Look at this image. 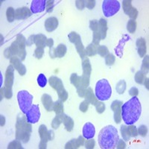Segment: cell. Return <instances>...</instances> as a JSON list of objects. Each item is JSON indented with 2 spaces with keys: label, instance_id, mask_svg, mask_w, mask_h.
<instances>
[{
  "label": "cell",
  "instance_id": "cell-1",
  "mask_svg": "<svg viewBox=\"0 0 149 149\" xmlns=\"http://www.w3.org/2000/svg\"><path fill=\"white\" fill-rule=\"evenodd\" d=\"M142 113V105L139 98L134 96L125 104H122L121 107L122 119L126 125H134L139 120Z\"/></svg>",
  "mask_w": 149,
  "mask_h": 149
},
{
  "label": "cell",
  "instance_id": "cell-2",
  "mask_svg": "<svg viewBox=\"0 0 149 149\" xmlns=\"http://www.w3.org/2000/svg\"><path fill=\"white\" fill-rule=\"evenodd\" d=\"M119 139L118 130L113 125H107L103 127L98 136V144L102 149L115 148Z\"/></svg>",
  "mask_w": 149,
  "mask_h": 149
},
{
  "label": "cell",
  "instance_id": "cell-3",
  "mask_svg": "<svg viewBox=\"0 0 149 149\" xmlns=\"http://www.w3.org/2000/svg\"><path fill=\"white\" fill-rule=\"evenodd\" d=\"M31 131V125L28 122L26 117L19 116L16 122V139L27 143L30 139Z\"/></svg>",
  "mask_w": 149,
  "mask_h": 149
},
{
  "label": "cell",
  "instance_id": "cell-4",
  "mask_svg": "<svg viewBox=\"0 0 149 149\" xmlns=\"http://www.w3.org/2000/svg\"><path fill=\"white\" fill-rule=\"evenodd\" d=\"M112 88L107 79L99 80L95 85V95L99 101H107L111 97Z\"/></svg>",
  "mask_w": 149,
  "mask_h": 149
},
{
  "label": "cell",
  "instance_id": "cell-5",
  "mask_svg": "<svg viewBox=\"0 0 149 149\" xmlns=\"http://www.w3.org/2000/svg\"><path fill=\"white\" fill-rule=\"evenodd\" d=\"M33 95L26 90H21L17 93V101L22 113L26 114L32 105Z\"/></svg>",
  "mask_w": 149,
  "mask_h": 149
},
{
  "label": "cell",
  "instance_id": "cell-6",
  "mask_svg": "<svg viewBox=\"0 0 149 149\" xmlns=\"http://www.w3.org/2000/svg\"><path fill=\"white\" fill-rule=\"evenodd\" d=\"M14 67L12 65L8 66L5 72V86L3 87L5 96L10 99L13 96V91H12V86L14 84Z\"/></svg>",
  "mask_w": 149,
  "mask_h": 149
},
{
  "label": "cell",
  "instance_id": "cell-7",
  "mask_svg": "<svg viewBox=\"0 0 149 149\" xmlns=\"http://www.w3.org/2000/svg\"><path fill=\"white\" fill-rule=\"evenodd\" d=\"M49 83L53 89L58 92L60 100L63 102H66L68 98V93L65 90L62 80L57 76H51L49 79Z\"/></svg>",
  "mask_w": 149,
  "mask_h": 149
},
{
  "label": "cell",
  "instance_id": "cell-8",
  "mask_svg": "<svg viewBox=\"0 0 149 149\" xmlns=\"http://www.w3.org/2000/svg\"><path fill=\"white\" fill-rule=\"evenodd\" d=\"M121 5L117 0H104L102 2V10L104 17H110L120 10Z\"/></svg>",
  "mask_w": 149,
  "mask_h": 149
},
{
  "label": "cell",
  "instance_id": "cell-9",
  "mask_svg": "<svg viewBox=\"0 0 149 149\" xmlns=\"http://www.w3.org/2000/svg\"><path fill=\"white\" fill-rule=\"evenodd\" d=\"M68 38L70 40V42L73 44H74L76 50L78 53L79 54L80 57L83 59L84 58L86 57V51H85L84 46L83 43H82L81 38V36L78 34V33L72 31L68 35Z\"/></svg>",
  "mask_w": 149,
  "mask_h": 149
},
{
  "label": "cell",
  "instance_id": "cell-10",
  "mask_svg": "<svg viewBox=\"0 0 149 149\" xmlns=\"http://www.w3.org/2000/svg\"><path fill=\"white\" fill-rule=\"evenodd\" d=\"M26 119L31 124H36L40 119V111L37 104H32L26 113Z\"/></svg>",
  "mask_w": 149,
  "mask_h": 149
},
{
  "label": "cell",
  "instance_id": "cell-11",
  "mask_svg": "<svg viewBox=\"0 0 149 149\" xmlns=\"http://www.w3.org/2000/svg\"><path fill=\"white\" fill-rule=\"evenodd\" d=\"M132 1L130 0H124L122 2V8H123L124 12L127 15L129 16L131 19L135 20L137 18L138 16V10L132 6Z\"/></svg>",
  "mask_w": 149,
  "mask_h": 149
},
{
  "label": "cell",
  "instance_id": "cell-12",
  "mask_svg": "<svg viewBox=\"0 0 149 149\" xmlns=\"http://www.w3.org/2000/svg\"><path fill=\"white\" fill-rule=\"evenodd\" d=\"M40 137V142L39 144V148L45 149L46 148L48 141L49 139V130L47 129L46 126L45 125H41L39 127L38 130Z\"/></svg>",
  "mask_w": 149,
  "mask_h": 149
},
{
  "label": "cell",
  "instance_id": "cell-13",
  "mask_svg": "<svg viewBox=\"0 0 149 149\" xmlns=\"http://www.w3.org/2000/svg\"><path fill=\"white\" fill-rule=\"evenodd\" d=\"M17 44L19 46V54L18 57L20 58L21 61H24L26 59V40L22 34H18L17 37Z\"/></svg>",
  "mask_w": 149,
  "mask_h": 149
},
{
  "label": "cell",
  "instance_id": "cell-14",
  "mask_svg": "<svg viewBox=\"0 0 149 149\" xmlns=\"http://www.w3.org/2000/svg\"><path fill=\"white\" fill-rule=\"evenodd\" d=\"M122 102L119 100H115L111 104V110H113L114 114V121L116 124H119L122 121V116H121V107H122Z\"/></svg>",
  "mask_w": 149,
  "mask_h": 149
},
{
  "label": "cell",
  "instance_id": "cell-15",
  "mask_svg": "<svg viewBox=\"0 0 149 149\" xmlns=\"http://www.w3.org/2000/svg\"><path fill=\"white\" fill-rule=\"evenodd\" d=\"M20 58L17 56H14L10 59V62L11 65L14 67L16 70L19 72L20 75H24L26 73V67L24 64H22L21 62Z\"/></svg>",
  "mask_w": 149,
  "mask_h": 149
},
{
  "label": "cell",
  "instance_id": "cell-16",
  "mask_svg": "<svg viewBox=\"0 0 149 149\" xmlns=\"http://www.w3.org/2000/svg\"><path fill=\"white\" fill-rule=\"evenodd\" d=\"M46 7V0H34L31 5V11L32 14H38L44 11Z\"/></svg>",
  "mask_w": 149,
  "mask_h": 149
},
{
  "label": "cell",
  "instance_id": "cell-17",
  "mask_svg": "<svg viewBox=\"0 0 149 149\" xmlns=\"http://www.w3.org/2000/svg\"><path fill=\"white\" fill-rule=\"evenodd\" d=\"M82 134L84 139H93L95 134V126L93 125L91 122H86L83 127Z\"/></svg>",
  "mask_w": 149,
  "mask_h": 149
},
{
  "label": "cell",
  "instance_id": "cell-18",
  "mask_svg": "<svg viewBox=\"0 0 149 149\" xmlns=\"http://www.w3.org/2000/svg\"><path fill=\"white\" fill-rule=\"evenodd\" d=\"M32 13L27 7L19 8L15 10L16 19H26L31 16Z\"/></svg>",
  "mask_w": 149,
  "mask_h": 149
},
{
  "label": "cell",
  "instance_id": "cell-19",
  "mask_svg": "<svg viewBox=\"0 0 149 149\" xmlns=\"http://www.w3.org/2000/svg\"><path fill=\"white\" fill-rule=\"evenodd\" d=\"M84 137L82 136H80L78 139H74L68 142L65 146L66 149H75L78 148L80 146L84 145Z\"/></svg>",
  "mask_w": 149,
  "mask_h": 149
},
{
  "label": "cell",
  "instance_id": "cell-20",
  "mask_svg": "<svg viewBox=\"0 0 149 149\" xmlns=\"http://www.w3.org/2000/svg\"><path fill=\"white\" fill-rule=\"evenodd\" d=\"M58 26V19L54 17H49L45 21V29L49 32L55 30Z\"/></svg>",
  "mask_w": 149,
  "mask_h": 149
},
{
  "label": "cell",
  "instance_id": "cell-21",
  "mask_svg": "<svg viewBox=\"0 0 149 149\" xmlns=\"http://www.w3.org/2000/svg\"><path fill=\"white\" fill-rule=\"evenodd\" d=\"M136 48H137V52L140 58H143L146 56L147 48H146V41L144 38L140 37L136 40Z\"/></svg>",
  "mask_w": 149,
  "mask_h": 149
},
{
  "label": "cell",
  "instance_id": "cell-22",
  "mask_svg": "<svg viewBox=\"0 0 149 149\" xmlns=\"http://www.w3.org/2000/svg\"><path fill=\"white\" fill-rule=\"evenodd\" d=\"M41 102H42V104L44 108L47 111H52L54 102H53L52 97L49 94H43L42 97H41Z\"/></svg>",
  "mask_w": 149,
  "mask_h": 149
},
{
  "label": "cell",
  "instance_id": "cell-23",
  "mask_svg": "<svg viewBox=\"0 0 149 149\" xmlns=\"http://www.w3.org/2000/svg\"><path fill=\"white\" fill-rule=\"evenodd\" d=\"M107 22L106 19L102 18L98 20V32L100 33L102 40H104L107 36Z\"/></svg>",
  "mask_w": 149,
  "mask_h": 149
},
{
  "label": "cell",
  "instance_id": "cell-24",
  "mask_svg": "<svg viewBox=\"0 0 149 149\" xmlns=\"http://www.w3.org/2000/svg\"><path fill=\"white\" fill-rule=\"evenodd\" d=\"M46 41H47V38L44 34H39L34 35V44L36 45L37 48L44 49L46 46Z\"/></svg>",
  "mask_w": 149,
  "mask_h": 149
},
{
  "label": "cell",
  "instance_id": "cell-25",
  "mask_svg": "<svg viewBox=\"0 0 149 149\" xmlns=\"http://www.w3.org/2000/svg\"><path fill=\"white\" fill-rule=\"evenodd\" d=\"M84 98L86 102H88L90 104H95V103L96 102V101L98 100L95 97V94L93 92V90H92L90 87H88V88L86 89V91H85V94H84Z\"/></svg>",
  "mask_w": 149,
  "mask_h": 149
},
{
  "label": "cell",
  "instance_id": "cell-26",
  "mask_svg": "<svg viewBox=\"0 0 149 149\" xmlns=\"http://www.w3.org/2000/svg\"><path fill=\"white\" fill-rule=\"evenodd\" d=\"M66 51H67V48H66V45L61 43L58 45L55 49H54V57L57 58H63V56L66 54Z\"/></svg>",
  "mask_w": 149,
  "mask_h": 149
},
{
  "label": "cell",
  "instance_id": "cell-27",
  "mask_svg": "<svg viewBox=\"0 0 149 149\" xmlns=\"http://www.w3.org/2000/svg\"><path fill=\"white\" fill-rule=\"evenodd\" d=\"M82 68H83V74L90 75L92 72V66L90 61L87 57H85L82 59Z\"/></svg>",
  "mask_w": 149,
  "mask_h": 149
},
{
  "label": "cell",
  "instance_id": "cell-28",
  "mask_svg": "<svg viewBox=\"0 0 149 149\" xmlns=\"http://www.w3.org/2000/svg\"><path fill=\"white\" fill-rule=\"evenodd\" d=\"M63 123L64 125L65 128H66L67 131L70 132V131L72 130L73 127H74V121H73V119H72L71 117L66 115V114H63Z\"/></svg>",
  "mask_w": 149,
  "mask_h": 149
},
{
  "label": "cell",
  "instance_id": "cell-29",
  "mask_svg": "<svg viewBox=\"0 0 149 149\" xmlns=\"http://www.w3.org/2000/svg\"><path fill=\"white\" fill-rule=\"evenodd\" d=\"M53 111H54L56 115H60V114L63 113V104L62 101L58 100L56 101L55 102H54Z\"/></svg>",
  "mask_w": 149,
  "mask_h": 149
},
{
  "label": "cell",
  "instance_id": "cell-30",
  "mask_svg": "<svg viewBox=\"0 0 149 149\" xmlns=\"http://www.w3.org/2000/svg\"><path fill=\"white\" fill-rule=\"evenodd\" d=\"M63 114H60V115H56V116L54 117V119L52 120V127L54 129H58L60 127L61 123H63Z\"/></svg>",
  "mask_w": 149,
  "mask_h": 149
},
{
  "label": "cell",
  "instance_id": "cell-31",
  "mask_svg": "<svg viewBox=\"0 0 149 149\" xmlns=\"http://www.w3.org/2000/svg\"><path fill=\"white\" fill-rule=\"evenodd\" d=\"M81 77L78 76L76 73H73L70 76V82L73 86L78 88V86H81Z\"/></svg>",
  "mask_w": 149,
  "mask_h": 149
},
{
  "label": "cell",
  "instance_id": "cell-32",
  "mask_svg": "<svg viewBox=\"0 0 149 149\" xmlns=\"http://www.w3.org/2000/svg\"><path fill=\"white\" fill-rule=\"evenodd\" d=\"M97 49H98V46L94 45L93 43L88 45V46L86 47V49H85L86 51V55L89 56V57H91V56H95L97 54Z\"/></svg>",
  "mask_w": 149,
  "mask_h": 149
},
{
  "label": "cell",
  "instance_id": "cell-33",
  "mask_svg": "<svg viewBox=\"0 0 149 149\" xmlns=\"http://www.w3.org/2000/svg\"><path fill=\"white\" fill-rule=\"evenodd\" d=\"M144 59L142 61V66H141V70L140 71L142 72V73L144 74H148V66H149V63H148V55H146L143 57Z\"/></svg>",
  "mask_w": 149,
  "mask_h": 149
},
{
  "label": "cell",
  "instance_id": "cell-34",
  "mask_svg": "<svg viewBox=\"0 0 149 149\" xmlns=\"http://www.w3.org/2000/svg\"><path fill=\"white\" fill-rule=\"evenodd\" d=\"M116 90L119 94H123L126 90V82L124 80H121L117 83Z\"/></svg>",
  "mask_w": 149,
  "mask_h": 149
},
{
  "label": "cell",
  "instance_id": "cell-35",
  "mask_svg": "<svg viewBox=\"0 0 149 149\" xmlns=\"http://www.w3.org/2000/svg\"><path fill=\"white\" fill-rule=\"evenodd\" d=\"M120 131H121V134H122V138H123L124 140L125 141L130 140V134H129L127 126L125 125H121Z\"/></svg>",
  "mask_w": 149,
  "mask_h": 149
},
{
  "label": "cell",
  "instance_id": "cell-36",
  "mask_svg": "<svg viewBox=\"0 0 149 149\" xmlns=\"http://www.w3.org/2000/svg\"><path fill=\"white\" fill-rule=\"evenodd\" d=\"M6 17L9 22H12L15 19V10L12 7H9L6 10Z\"/></svg>",
  "mask_w": 149,
  "mask_h": 149
},
{
  "label": "cell",
  "instance_id": "cell-37",
  "mask_svg": "<svg viewBox=\"0 0 149 149\" xmlns=\"http://www.w3.org/2000/svg\"><path fill=\"white\" fill-rule=\"evenodd\" d=\"M47 81V78L45 76V74H42V73L40 74L38 77H37V84H38L39 86H40L41 88H43V87L46 86Z\"/></svg>",
  "mask_w": 149,
  "mask_h": 149
},
{
  "label": "cell",
  "instance_id": "cell-38",
  "mask_svg": "<svg viewBox=\"0 0 149 149\" xmlns=\"http://www.w3.org/2000/svg\"><path fill=\"white\" fill-rule=\"evenodd\" d=\"M136 29V22L134 19H130L127 23V30L129 33H134Z\"/></svg>",
  "mask_w": 149,
  "mask_h": 149
},
{
  "label": "cell",
  "instance_id": "cell-39",
  "mask_svg": "<svg viewBox=\"0 0 149 149\" xmlns=\"http://www.w3.org/2000/svg\"><path fill=\"white\" fill-rule=\"evenodd\" d=\"M134 78H135V81L136 82L139 84H142L144 82L145 79H146V76L145 74L142 72L141 71H138L135 74V76H134Z\"/></svg>",
  "mask_w": 149,
  "mask_h": 149
},
{
  "label": "cell",
  "instance_id": "cell-40",
  "mask_svg": "<svg viewBox=\"0 0 149 149\" xmlns=\"http://www.w3.org/2000/svg\"><path fill=\"white\" fill-rule=\"evenodd\" d=\"M97 53L102 57L105 58L109 54V50L107 47H106L105 46H98V49H97Z\"/></svg>",
  "mask_w": 149,
  "mask_h": 149
},
{
  "label": "cell",
  "instance_id": "cell-41",
  "mask_svg": "<svg viewBox=\"0 0 149 149\" xmlns=\"http://www.w3.org/2000/svg\"><path fill=\"white\" fill-rule=\"evenodd\" d=\"M90 75L87 74H82L81 76V86H84L86 89L88 88L89 85H90Z\"/></svg>",
  "mask_w": 149,
  "mask_h": 149
},
{
  "label": "cell",
  "instance_id": "cell-42",
  "mask_svg": "<svg viewBox=\"0 0 149 149\" xmlns=\"http://www.w3.org/2000/svg\"><path fill=\"white\" fill-rule=\"evenodd\" d=\"M8 149H22V145H21L20 141L18 140V139H16V140L12 141L11 142H10L8 146Z\"/></svg>",
  "mask_w": 149,
  "mask_h": 149
},
{
  "label": "cell",
  "instance_id": "cell-43",
  "mask_svg": "<svg viewBox=\"0 0 149 149\" xmlns=\"http://www.w3.org/2000/svg\"><path fill=\"white\" fill-rule=\"evenodd\" d=\"M94 106L96 108V111L98 113H102L105 110V104L102 102V101L97 100L96 102L95 103Z\"/></svg>",
  "mask_w": 149,
  "mask_h": 149
},
{
  "label": "cell",
  "instance_id": "cell-44",
  "mask_svg": "<svg viewBox=\"0 0 149 149\" xmlns=\"http://www.w3.org/2000/svg\"><path fill=\"white\" fill-rule=\"evenodd\" d=\"M127 130H128L129 134H130V137H136L138 136V131L137 128L134 125H130L127 126Z\"/></svg>",
  "mask_w": 149,
  "mask_h": 149
},
{
  "label": "cell",
  "instance_id": "cell-45",
  "mask_svg": "<svg viewBox=\"0 0 149 149\" xmlns=\"http://www.w3.org/2000/svg\"><path fill=\"white\" fill-rule=\"evenodd\" d=\"M116 58L113 54H108L105 57V63L107 66H112L115 63Z\"/></svg>",
  "mask_w": 149,
  "mask_h": 149
},
{
  "label": "cell",
  "instance_id": "cell-46",
  "mask_svg": "<svg viewBox=\"0 0 149 149\" xmlns=\"http://www.w3.org/2000/svg\"><path fill=\"white\" fill-rule=\"evenodd\" d=\"M101 40H102V37H101L100 33L98 31H95V32H93V43L95 46H98L99 45V42H100Z\"/></svg>",
  "mask_w": 149,
  "mask_h": 149
},
{
  "label": "cell",
  "instance_id": "cell-47",
  "mask_svg": "<svg viewBox=\"0 0 149 149\" xmlns=\"http://www.w3.org/2000/svg\"><path fill=\"white\" fill-rule=\"evenodd\" d=\"M90 28L93 32L98 31V21L96 19H93L90 22Z\"/></svg>",
  "mask_w": 149,
  "mask_h": 149
},
{
  "label": "cell",
  "instance_id": "cell-48",
  "mask_svg": "<svg viewBox=\"0 0 149 149\" xmlns=\"http://www.w3.org/2000/svg\"><path fill=\"white\" fill-rule=\"evenodd\" d=\"M137 131L138 134H139L142 136H146L148 134V127L146 125H142L137 129Z\"/></svg>",
  "mask_w": 149,
  "mask_h": 149
},
{
  "label": "cell",
  "instance_id": "cell-49",
  "mask_svg": "<svg viewBox=\"0 0 149 149\" xmlns=\"http://www.w3.org/2000/svg\"><path fill=\"white\" fill-rule=\"evenodd\" d=\"M44 54V49L43 48H37L34 51V56L37 59H41Z\"/></svg>",
  "mask_w": 149,
  "mask_h": 149
},
{
  "label": "cell",
  "instance_id": "cell-50",
  "mask_svg": "<svg viewBox=\"0 0 149 149\" xmlns=\"http://www.w3.org/2000/svg\"><path fill=\"white\" fill-rule=\"evenodd\" d=\"M89 105H90V103L88 102H86V100H84V102H82L80 104L79 106V109L83 113H85V112L87 111L89 107Z\"/></svg>",
  "mask_w": 149,
  "mask_h": 149
},
{
  "label": "cell",
  "instance_id": "cell-51",
  "mask_svg": "<svg viewBox=\"0 0 149 149\" xmlns=\"http://www.w3.org/2000/svg\"><path fill=\"white\" fill-rule=\"evenodd\" d=\"M85 148L87 149H93L94 148L95 146V141L93 139H89L86 140V142L84 143Z\"/></svg>",
  "mask_w": 149,
  "mask_h": 149
},
{
  "label": "cell",
  "instance_id": "cell-52",
  "mask_svg": "<svg viewBox=\"0 0 149 149\" xmlns=\"http://www.w3.org/2000/svg\"><path fill=\"white\" fill-rule=\"evenodd\" d=\"M95 0H86L85 1V7L88 9H93L95 7Z\"/></svg>",
  "mask_w": 149,
  "mask_h": 149
},
{
  "label": "cell",
  "instance_id": "cell-53",
  "mask_svg": "<svg viewBox=\"0 0 149 149\" xmlns=\"http://www.w3.org/2000/svg\"><path fill=\"white\" fill-rule=\"evenodd\" d=\"M75 5L78 10H83L85 8V1L84 0H77L75 2Z\"/></svg>",
  "mask_w": 149,
  "mask_h": 149
},
{
  "label": "cell",
  "instance_id": "cell-54",
  "mask_svg": "<svg viewBox=\"0 0 149 149\" xmlns=\"http://www.w3.org/2000/svg\"><path fill=\"white\" fill-rule=\"evenodd\" d=\"M86 89L85 87L82 86H78V88H77V93H78V95L79 97H84V94H85V91H86Z\"/></svg>",
  "mask_w": 149,
  "mask_h": 149
},
{
  "label": "cell",
  "instance_id": "cell-55",
  "mask_svg": "<svg viewBox=\"0 0 149 149\" xmlns=\"http://www.w3.org/2000/svg\"><path fill=\"white\" fill-rule=\"evenodd\" d=\"M116 148L118 149L126 148V144H125V141L122 140V139H119V140H118V142H117Z\"/></svg>",
  "mask_w": 149,
  "mask_h": 149
},
{
  "label": "cell",
  "instance_id": "cell-56",
  "mask_svg": "<svg viewBox=\"0 0 149 149\" xmlns=\"http://www.w3.org/2000/svg\"><path fill=\"white\" fill-rule=\"evenodd\" d=\"M54 1H46V9L47 10L48 12H52V11L53 7H54Z\"/></svg>",
  "mask_w": 149,
  "mask_h": 149
},
{
  "label": "cell",
  "instance_id": "cell-57",
  "mask_svg": "<svg viewBox=\"0 0 149 149\" xmlns=\"http://www.w3.org/2000/svg\"><path fill=\"white\" fill-rule=\"evenodd\" d=\"M139 94V90L136 87H132L130 88V90H129V95H131L132 97L134 96H137V95Z\"/></svg>",
  "mask_w": 149,
  "mask_h": 149
},
{
  "label": "cell",
  "instance_id": "cell-58",
  "mask_svg": "<svg viewBox=\"0 0 149 149\" xmlns=\"http://www.w3.org/2000/svg\"><path fill=\"white\" fill-rule=\"evenodd\" d=\"M33 43H34V35L29 37V38L26 41V46H31Z\"/></svg>",
  "mask_w": 149,
  "mask_h": 149
},
{
  "label": "cell",
  "instance_id": "cell-59",
  "mask_svg": "<svg viewBox=\"0 0 149 149\" xmlns=\"http://www.w3.org/2000/svg\"><path fill=\"white\" fill-rule=\"evenodd\" d=\"M53 45H54V40L52 38H49V39H47V41H46V46L49 47V49H52Z\"/></svg>",
  "mask_w": 149,
  "mask_h": 149
},
{
  "label": "cell",
  "instance_id": "cell-60",
  "mask_svg": "<svg viewBox=\"0 0 149 149\" xmlns=\"http://www.w3.org/2000/svg\"><path fill=\"white\" fill-rule=\"evenodd\" d=\"M4 54H5V56L7 58H11V55H10V52H9L8 48L5 49V52H4Z\"/></svg>",
  "mask_w": 149,
  "mask_h": 149
},
{
  "label": "cell",
  "instance_id": "cell-61",
  "mask_svg": "<svg viewBox=\"0 0 149 149\" xmlns=\"http://www.w3.org/2000/svg\"><path fill=\"white\" fill-rule=\"evenodd\" d=\"M143 83H144L145 86H146V87L147 88V90H148V89H149V87H148V78H146V79H145V81H144V82H143Z\"/></svg>",
  "mask_w": 149,
  "mask_h": 149
},
{
  "label": "cell",
  "instance_id": "cell-62",
  "mask_svg": "<svg viewBox=\"0 0 149 149\" xmlns=\"http://www.w3.org/2000/svg\"><path fill=\"white\" fill-rule=\"evenodd\" d=\"M5 117H4L3 116H1V126L5 125Z\"/></svg>",
  "mask_w": 149,
  "mask_h": 149
},
{
  "label": "cell",
  "instance_id": "cell-63",
  "mask_svg": "<svg viewBox=\"0 0 149 149\" xmlns=\"http://www.w3.org/2000/svg\"><path fill=\"white\" fill-rule=\"evenodd\" d=\"M3 96H5V93H4V90L3 88H1V100L2 99V98H3Z\"/></svg>",
  "mask_w": 149,
  "mask_h": 149
}]
</instances>
